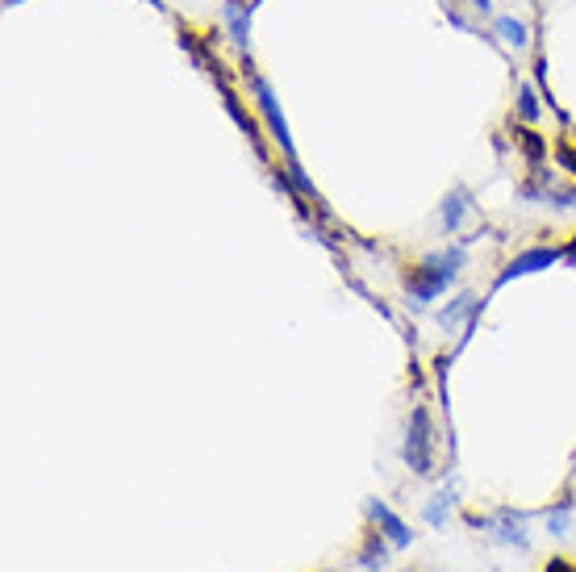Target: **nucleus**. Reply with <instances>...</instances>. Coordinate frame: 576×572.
Masks as SVG:
<instances>
[{
  "mask_svg": "<svg viewBox=\"0 0 576 572\" xmlns=\"http://www.w3.org/2000/svg\"><path fill=\"white\" fill-rule=\"evenodd\" d=\"M226 25H230V38L239 46H247L251 43V4L247 0H226Z\"/></svg>",
  "mask_w": 576,
  "mask_h": 572,
  "instance_id": "nucleus-6",
  "label": "nucleus"
},
{
  "mask_svg": "<svg viewBox=\"0 0 576 572\" xmlns=\"http://www.w3.org/2000/svg\"><path fill=\"white\" fill-rule=\"evenodd\" d=\"M476 9H480V13H489V4H494V0H473Z\"/></svg>",
  "mask_w": 576,
  "mask_h": 572,
  "instance_id": "nucleus-17",
  "label": "nucleus"
},
{
  "mask_svg": "<svg viewBox=\"0 0 576 572\" xmlns=\"http://www.w3.org/2000/svg\"><path fill=\"white\" fill-rule=\"evenodd\" d=\"M251 88H255V105H259V113H264V122L272 126V138H276V143H280V150H285L288 159H292L288 122H285V113H280V105H276V92H272V85L264 80V76H251Z\"/></svg>",
  "mask_w": 576,
  "mask_h": 572,
  "instance_id": "nucleus-3",
  "label": "nucleus"
},
{
  "mask_svg": "<svg viewBox=\"0 0 576 572\" xmlns=\"http://www.w3.org/2000/svg\"><path fill=\"white\" fill-rule=\"evenodd\" d=\"M518 113H522L527 122H535V117H539V97H535V88H531V85L518 92Z\"/></svg>",
  "mask_w": 576,
  "mask_h": 572,
  "instance_id": "nucleus-14",
  "label": "nucleus"
},
{
  "mask_svg": "<svg viewBox=\"0 0 576 572\" xmlns=\"http://www.w3.org/2000/svg\"><path fill=\"white\" fill-rule=\"evenodd\" d=\"M468 189H452L447 192V201H443V210H439V222H443V231L455 234L459 231V222H464V213H468Z\"/></svg>",
  "mask_w": 576,
  "mask_h": 572,
  "instance_id": "nucleus-7",
  "label": "nucleus"
},
{
  "mask_svg": "<svg viewBox=\"0 0 576 572\" xmlns=\"http://www.w3.org/2000/svg\"><path fill=\"white\" fill-rule=\"evenodd\" d=\"M447 506H452V493H439L431 506H427V523H431V527H443V509Z\"/></svg>",
  "mask_w": 576,
  "mask_h": 572,
  "instance_id": "nucleus-15",
  "label": "nucleus"
},
{
  "mask_svg": "<svg viewBox=\"0 0 576 572\" xmlns=\"http://www.w3.org/2000/svg\"><path fill=\"white\" fill-rule=\"evenodd\" d=\"M468 314H476V298H473V293H464V298H455L452 305H447V310L439 314V322H443V326H455V322H459V318H468Z\"/></svg>",
  "mask_w": 576,
  "mask_h": 572,
  "instance_id": "nucleus-11",
  "label": "nucleus"
},
{
  "mask_svg": "<svg viewBox=\"0 0 576 572\" xmlns=\"http://www.w3.org/2000/svg\"><path fill=\"white\" fill-rule=\"evenodd\" d=\"M288 180H292V184H297V192H301V197H309V201H318V189H313V180H309L306 171H301V164H297V159H288Z\"/></svg>",
  "mask_w": 576,
  "mask_h": 572,
  "instance_id": "nucleus-12",
  "label": "nucleus"
},
{
  "mask_svg": "<svg viewBox=\"0 0 576 572\" xmlns=\"http://www.w3.org/2000/svg\"><path fill=\"white\" fill-rule=\"evenodd\" d=\"M568 523H573V506L560 502V506L547 514V527H552V535H568Z\"/></svg>",
  "mask_w": 576,
  "mask_h": 572,
  "instance_id": "nucleus-13",
  "label": "nucleus"
},
{
  "mask_svg": "<svg viewBox=\"0 0 576 572\" xmlns=\"http://www.w3.org/2000/svg\"><path fill=\"white\" fill-rule=\"evenodd\" d=\"M389 539H380V535H368V543L359 551V569H380L385 560H389Z\"/></svg>",
  "mask_w": 576,
  "mask_h": 572,
  "instance_id": "nucleus-8",
  "label": "nucleus"
},
{
  "mask_svg": "<svg viewBox=\"0 0 576 572\" xmlns=\"http://www.w3.org/2000/svg\"><path fill=\"white\" fill-rule=\"evenodd\" d=\"M560 259V251H552V247H535V251H522L518 259H510V268L497 276V289L501 284H510V280H518V276H531V272H543V268H552Z\"/></svg>",
  "mask_w": 576,
  "mask_h": 572,
  "instance_id": "nucleus-4",
  "label": "nucleus"
},
{
  "mask_svg": "<svg viewBox=\"0 0 576 572\" xmlns=\"http://www.w3.org/2000/svg\"><path fill=\"white\" fill-rule=\"evenodd\" d=\"M401 456H406V464H410L418 476H427V472H431V414H427V405H418V410H413L410 435H406Z\"/></svg>",
  "mask_w": 576,
  "mask_h": 572,
  "instance_id": "nucleus-2",
  "label": "nucleus"
},
{
  "mask_svg": "<svg viewBox=\"0 0 576 572\" xmlns=\"http://www.w3.org/2000/svg\"><path fill=\"white\" fill-rule=\"evenodd\" d=\"M497 34H501V43H510L514 51L531 43V34H527V25L518 22V18H497Z\"/></svg>",
  "mask_w": 576,
  "mask_h": 572,
  "instance_id": "nucleus-10",
  "label": "nucleus"
},
{
  "mask_svg": "<svg viewBox=\"0 0 576 572\" xmlns=\"http://www.w3.org/2000/svg\"><path fill=\"white\" fill-rule=\"evenodd\" d=\"M464 263H468L464 247H447V251L427 255V259L406 276V293H410L413 305H427V301H434L439 293H447V284L459 276Z\"/></svg>",
  "mask_w": 576,
  "mask_h": 572,
  "instance_id": "nucleus-1",
  "label": "nucleus"
},
{
  "mask_svg": "<svg viewBox=\"0 0 576 572\" xmlns=\"http://www.w3.org/2000/svg\"><path fill=\"white\" fill-rule=\"evenodd\" d=\"M368 518L376 523V527H380V535L389 539L392 548H410V539H413L410 527H406V523H401V518H397V514H392L385 502H376V497H372V502H368Z\"/></svg>",
  "mask_w": 576,
  "mask_h": 572,
  "instance_id": "nucleus-5",
  "label": "nucleus"
},
{
  "mask_svg": "<svg viewBox=\"0 0 576 572\" xmlns=\"http://www.w3.org/2000/svg\"><path fill=\"white\" fill-rule=\"evenodd\" d=\"M543 572H576V569L568 564V560H552V564H547Z\"/></svg>",
  "mask_w": 576,
  "mask_h": 572,
  "instance_id": "nucleus-16",
  "label": "nucleus"
},
{
  "mask_svg": "<svg viewBox=\"0 0 576 572\" xmlns=\"http://www.w3.org/2000/svg\"><path fill=\"white\" fill-rule=\"evenodd\" d=\"M247 4H259V0H247Z\"/></svg>",
  "mask_w": 576,
  "mask_h": 572,
  "instance_id": "nucleus-18",
  "label": "nucleus"
},
{
  "mask_svg": "<svg viewBox=\"0 0 576 572\" xmlns=\"http://www.w3.org/2000/svg\"><path fill=\"white\" fill-rule=\"evenodd\" d=\"M494 530H497V539H501V543H518V548H527V543H531L514 514H501V518L494 523Z\"/></svg>",
  "mask_w": 576,
  "mask_h": 572,
  "instance_id": "nucleus-9",
  "label": "nucleus"
}]
</instances>
